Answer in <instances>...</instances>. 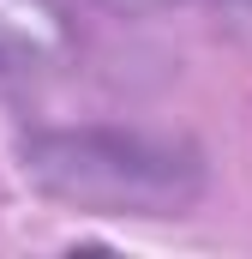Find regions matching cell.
<instances>
[{
    "mask_svg": "<svg viewBox=\"0 0 252 259\" xmlns=\"http://www.w3.org/2000/svg\"><path fill=\"white\" fill-rule=\"evenodd\" d=\"M24 181L84 217H186L204 199V157L174 133L42 127L18 145Z\"/></svg>",
    "mask_w": 252,
    "mask_h": 259,
    "instance_id": "cell-1",
    "label": "cell"
},
{
    "mask_svg": "<svg viewBox=\"0 0 252 259\" xmlns=\"http://www.w3.org/2000/svg\"><path fill=\"white\" fill-rule=\"evenodd\" d=\"M72 55V18L60 0H0V72H42Z\"/></svg>",
    "mask_w": 252,
    "mask_h": 259,
    "instance_id": "cell-2",
    "label": "cell"
},
{
    "mask_svg": "<svg viewBox=\"0 0 252 259\" xmlns=\"http://www.w3.org/2000/svg\"><path fill=\"white\" fill-rule=\"evenodd\" d=\"M102 6H114V12H162L174 0H102Z\"/></svg>",
    "mask_w": 252,
    "mask_h": 259,
    "instance_id": "cell-3",
    "label": "cell"
},
{
    "mask_svg": "<svg viewBox=\"0 0 252 259\" xmlns=\"http://www.w3.org/2000/svg\"><path fill=\"white\" fill-rule=\"evenodd\" d=\"M234 6H240V12H252V0H234Z\"/></svg>",
    "mask_w": 252,
    "mask_h": 259,
    "instance_id": "cell-4",
    "label": "cell"
}]
</instances>
